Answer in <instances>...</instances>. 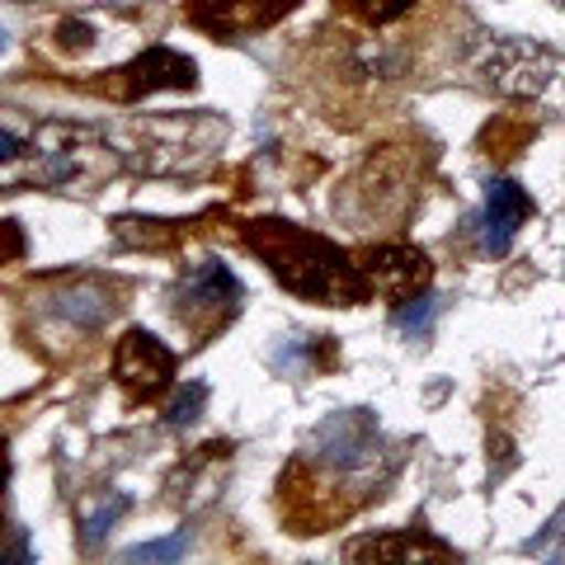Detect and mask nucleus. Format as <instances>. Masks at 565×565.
Segmentation results:
<instances>
[{
	"label": "nucleus",
	"mask_w": 565,
	"mask_h": 565,
	"mask_svg": "<svg viewBox=\"0 0 565 565\" xmlns=\"http://www.w3.org/2000/svg\"><path fill=\"white\" fill-rule=\"evenodd\" d=\"M114 377L122 382V392L132 401L156 396L174 377V353L147 330H128L114 349Z\"/></svg>",
	"instance_id": "39448f33"
},
{
	"label": "nucleus",
	"mask_w": 565,
	"mask_h": 565,
	"mask_svg": "<svg viewBox=\"0 0 565 565\" xmlns=\"http://www.w3.org/2000/svg\"><path fill=\"white\" fill-rule=\"evenodd\" d=\"M109 6H118V0H109Z\"/></svg>",
	"instance_id": "a211bd4d"
},
{
	"label": "nucleus",
	"mask_w": 565,
	"mask_h": 565,
	"mask_svg": "<svg viewBox=\"0 0 565 565\" xmlns=\"http://www.w3.org/2000/svg\"><path fill=\"white\" fill-rule=\"evenodd\" d=\"M118 161L114 151L99 141L90 128H66V122H47L29 137H20V147L6 156V184H57V189H81L95 193V184L109 174Z\"/></svg>",
	"instance_id": "f03ea898"
},
{
	"label": "nucleus",
	"mask_w": 565,
	"mask_h": 565,
	"mask_svg": "<svg viewBox=\"0 0 565 565\" xmlns=\"http://www.w3.org/2000/svg\"><path fill=\"white\" fill-rule=\"evenodd\" d=\"M122 509H128V500H122V494H104L95 509H85V519H81V527H85V546H99L104 533L114 527V519L122 514Z\"/></svg>",
	"instance_id": "4468645a"
},
{
	"label": "nucleus",
	"mask_w": 565,
	"mask_h": 565,
	"mask_svg": "<svg viewBox=\"0 0 565 565\" xmlns=\"http://www.w3.org/2000/svg\"><path fill=\"white\" fill-rule=\"evenodd\" d=\"M52 302H57V311L66 316V321H76V330H95V326H104V316L114 311L104 282H90V278L76 282V288H66V292H57Z\"/></svg>",
	"instance_id": "9b49d317"
},
{
	"label": "nucleus",
	"mask_w": 565,
	"mask_h": 565,
	"mask_svg": "<svg viewBox=\"0 0 565 565\" xmlns=\"http://www.w3.org/2000/svg\"><path fill=\"white\" fill-rule=\"evenodd\" d=\"M434 316H438L434 297L429 292H415V297H405V302L396 307V330L411 334V340H424V334L434 330Z\"/></svg>",
	"instance_id": "ddd939ff"
},
{
	"label": "nucleus",
	"mask_w": 565,
	"mask_h": 565,
	"mask_svg": "<svg viewBox=\"0 0 565 565\" xmlns=\"http://www.w3.org/2000/svg\"><path fill=\"white\" fill-rule=\"evenodd\" d=\"M245 241L250 250L269 259V269L278 274V282L307 302L321 307H359L367 292L363 269L349 255H340V245H330L326 236L302 232V226L288 222H250L245 226Z\"/></svg>",
	"instance_id": "f257e3e1"
},
{
	"label": "nucleus",
	"mask_w": 565,
	"mask_h": 565,
	"mask_svg": "<svg viewBox=\"0 0 565 565\" xmlns=\"http://www.w3.org/2000/svg\"><path fill=\"white\" fill-rule=\"evenodd\" d=\"M377 444H382V434H377V424H373V415H367V411L330 415L321 429H316V438H311V448L321 452L330 467H340V471H359L363 462H373Z\"/></svg>",
	"instance_id": "423d86ee"
},
{
	"label": "nucleus",
	"mask_w": 565,
	"mask_h": 565,
	"mask_svg": "<svg viewBox=\"0 0 565 565\" xmlns=\"http://www.w3.org/2000/svg\"><path fill=\"white\" fill-rule=\"evenodd\" d=\"M189 552V533H174L166 542H147V546H128L122 561H180Z\"/></svg>",
	"instance_id": "2eb2a0df"
},
{
	"label": "nucleus",
	"mask_w": 565,
	"mask_h": 565,
	"mask_svg": "<svg viewBox=\"0 0 565 565\" xmlns=\"http://www.w3.org/2000/svg\"><path fill=\"white\" fill-rule=\"evenodd\" d=\"M203 401H207V392H203V386H189V392H180V396H174V405H170V424H174V429H184V424H193V419H199Z\"/></svg>",
	"instance_id": "f3484780"
},
{
	"label": "nucleus",
	"mask_w": 565,
	"mask_h": 565,
	"mask_svg": "<svg viewBox=\"0 0 565 565\" xmlns=\"http://www.w3.org/2000/svg\"><path fill=\"white\" fill-rule=\"evenodd\" d=\"M349 556H377V561H415V556H448V546H438L429 537H373V542H353Z\"/></svg>",
	"instance_id": "f8f14e48"
},
{
	"label": "nucleus",
	"mask_w": 565,
	"mask_h": 565,
	"mask_svg": "<svg viewBox=\"0 0 565 565\" xmlns=\"http://www.w3.org/2000/svg\"><path fill=\"white\" fill-rule=\"evenodd\" d=\"M344 6L367 24H386V20H396V14L411 10L415 0H344Z\"/></svg>",
	"instance_id": "dca6fc26"
},
{
	"label": "nucleus",
	"mask_w": 565,
	"mask_h": 565,
	"mask_svg": "<svg viewBox=\"0 0 565 565\" xmlns=\"http://www.w3.org/2000/svg\"><path fill=\"white\" fill-rule=\"evenodd\" d=\"M241 311V282L222 259H199L180 282V321L193 334H212Z\"/></svg>",
	"instance_id": "7ed1b4c3"
},
{
	"label": "nucleus",
	"mask_w": 565,
	"mask_h": 565,
	"mask_svg": "<svg viewBox=\"0 0 565 565\" xmlns=\"http://www.w3.org/2000/svg\"><path fill=\"white\" fill-rule=\"evenodd\" d=\"M193 81H199V66L189 57H180V52H170V47H151L118 71V95L141 99L147 90H189Z\"/></svg>",
	"instance_id": "1a4fd4ad"
},
{
	"label": "nucleus",
	"mask_w": 565,
	"mask_h": 565,
	"mask_svg": "<svg viewBox=\"0 0 565 565\" xmlns=\"http://www.w3.org/2000/svg\"><path fill=\"white\" fill-rule=\"evenodd\" d=\"M533 217V199L523 193L519 180H490L486 189V212H481V245L490 255H509L514 236Z\"/></svg>",
	"instance_id": "6e6552de"
},
{
	"label": "nucleus",
	"mask_w": 565,
	"mask_h": 565,
	"mask_svg": "<svg viewBox=\"0 0 565 565\" xmlns=\"http://www.w3.org/2000/svg\"><path fill=\"white\" fill-rule=\"evenodd\" d=\"M292 0H193V24L212 33H250L282 20Z\"/></svg>",
	"instance_id": "9d476101"
},
{
	"label": "nucleus",
	"mask_w": 565,
	"mask_h": 565,
	"mask_svg": "<svg viewBox=\"0 0 565 565\" xmlns=\"http://www.w3.org/2000/svg\"><path fill=\"white\" fill-rule=\"evenodd\" d=\"M363 278L367 288H377L382 297H392V302H405V297H415L429 288V259L415 245H382V250H367L363 255Z\"/></svg>",
	"instance_id": "0eeeda50"
},
{
	"label": "nucleus",
	"mask_w": 565,
	"mask_h": 565,
	"mask_svg": "<svg viewBox=\"0 0 565 565\" xmlns=\"http://www.w3.org/2000/svg\"><path fill=\"white\" fill-rule=\"evenodd\" d=\"M556 76H565V66L533 39H500L486 57V81L519 99H542Z\"/></svg>",
	"instance_id": "20e7f679"
}]
</instances>
